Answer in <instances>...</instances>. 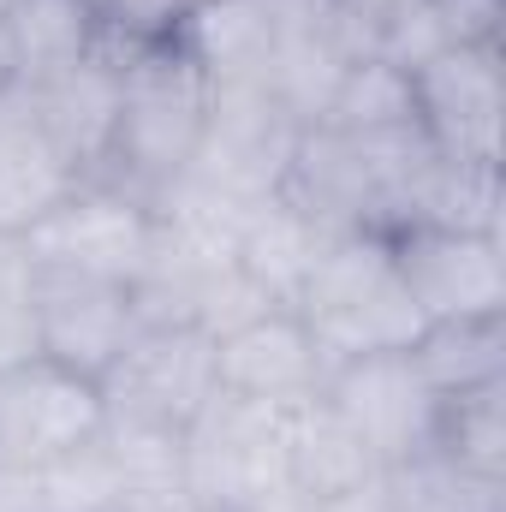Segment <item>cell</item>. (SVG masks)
<instances>
[{"label":"cell","instance_id":"603a6c76","mask_svg":"<svg viewBox=\"0 0 506 512\" xmlns=\"http://www.w3.org/2000/svg\"><path fill=\"white\" fill-rule=\"evenodd\" d=\"M435 447H447L453 459L489 477H506V382L447 393L435 417Z\"/></svg>","mask_w":506,"mask_h":512},{"label":"cell","instance_id":"3957f363","mask_svg":"<svg viewBox=\"0 0 506 512\" xmlns=\"http://www.w3.org/2000/svg\"><path fill=\"white\" fill-rule=\"evenodd\" d=\"M292 310L322 346L328 370L352 358H376V352H411L417 334L429 328L405 292L393 239L381 233H328Z\"/></svg>","mask_w":506,"mask_h":512},{"label":"cell","instance_id":"ba28073f","mask_svg":"<svg viewBox=\"0 0 506 512\" xmlns=\"http://www.w3.org/2000/svg\"><path fill=\"white\" fill-rule=\"evenodd\" d=\"M102 429V387L54 358L0 370V477H36Z\"/></svg>","mask_w":506,"mask_h":512},{"label":"cell","instance_id":"9a60e30c","mask_svg":"<svg viewBox=\"0 0 506 512\" xmlns=\"http://www.w3.org/2000/svg\"><path fill=\"white\" fill-rule=\"evenodd\" d=\"M72 191H78L72 161L54 149V137L30 114L24 90L12 84L0 96V233L6 239H24Z\"/></svg>","mask_w":506,"mask_h":512},{"label":"cell","instance_id":"7a4b0ae2","mask_svg":"<svg viewBox=\"0 0 506 512\" xmlns=\"http://www.w3.org/2000/svg\"><path fill=\"white\" fill-rule=\"evenodd\" d=\"M209 120V78L197 60L161 36V42H131L120 60V120L102 185H120L143 197L149 209L185 179Z\"/></svg>","mask_w":506,"mask_h":512},{"label":"cell","instance_id":"f1b7e54d","mask_svg":"<svg viewBox=\"0 0 506 512\" xmlns=\"http://www.w3.org/2000/svg\"><path fill=\"white\" fill-rule=\"evenodd\" d=\"M316 512H399L393 507V495H387V483H364V489H352V495H334V501H316Z\"/></svg>","mask_w":506,"mask_h":512},{"label":"cell","instance_id":"277c9868","mask_svg":"<svg viewBox=\"0 0 506 512\" xmlns=\"http://www.w3.org/2000/svg\"><path fill=\"white\" fill-rule=\"evenodd\" d=\"M298 137H304V120L268 84H209L203 143L179 185L221 197L233 209H256L286 191Z\"/></svg>","mask_w":506,"mask_h":512},{"label":"cell","instance_id":"8992f818","mask_svg":"<svg viewBox=\"0 0 506 512\" xmlns=\"http://www.w3.org/2000/svg\"><path fill=\"white\" fill-rule=\"evenodd\" d=\"M96 387H102L108 423L185 435L197 423V411L221 393L215 340L203 328H137Z\"/></svg>","mask_w":506,"mask_h":512},{"label":"cell","instance_id":"e0dca14e","mask_svg":"<svg viewBox=\"0 0 506 512\" xmlns=\"http://www.w3.org/2000/svg\"><path fill=\"white\" fill-rule=\"evenodd\" d=\"M173 42L197 60L209 84H268L274 66V24L262 0H203L185 6Z\"/></svg>","mask_w":506,"mask_h":512},{"label":"cell","instance_id":"5bb4252c","mask_svg":"<svg viewBox=\"0 0 506 512\" xmlns=\"http://www.w3.org/2000/svg\"><path fill=\"white\" fill-rule=\"evenodd\" d=\"M215 370H221V393H239L274 411L310 405L328 382V358L310 340V328L298 322V310H262L256 322L221 334Z\"/></svg>","mask_w":506,"mask_h":512},{"label":"cell","instance_id":"e575fe53","mask_svg":"<svg viewBox=\"0 0 506 512\" xmlns=\"http://www.w3.org/2000/svg\"><path fill=\"white\" fill-rule=\"evenodd\" d=\"M179 6H203V0H179Z\"/></svg>","mask_w":506,"mask_h":512},{"label":"cell","instance_id":"4fadbf2b","mask_svg":"<svg viewBox=\"0 0 506 512\" xmlns=\"http://www.w3.org/2000/svg\"><path fill=\"white\" fill-rule=\"evenodd\" d=\"M131 42L102 36V48L42 84L24 90L30 114L42 120V131L54 137V149L72 161L78 185L108 173V149H114V120H120V60Z\"/></svg>","mask_w":506,"mask_h":512},{"label":"cell","instance_id":"d4e9b609","mask_svg":"<svg viewBox=\"0 0 506 512\" xmlns=\"http://www.w3.org/2000/svg\"><path fill=\"white\" fill-rule=\"evenodd\" d=\"M42 358L36 352V262L24 239L0 233V370Z\"/></svg>","mask_w":506,"mask_h":512},{"label":"cell","instance_id":"52a82bcc","mask_svg":"<svg viewBox=\"0 0 506 512\" xmlns=\"http://www.w3.org/2000/svg\"><path fill=\"white\" fill-rule=\"evenodd\" d=\"M149 245H155V209L143 197L120 191V185H102V179L60 197L24 233V251H30L36 268L96 274V280H120V286L137 280Z\"/></svg>","mask_w":506,"mask_h":512},{"label":"cell","instance_id":"83f0119b","mask_svg":"<svg viewBox=\"0 0 506 512\" xmlns=\"http://www.w3.org/2000/svg\"><path fill=\"white\" fill-rule=\"evenodd\" d=\"M453 36V48L465 42H501V18H506V0H429Z\"/></svg>","mask_w":506,"mask_h":512},{"label":"cell","instance_id":"7402d4cb","mask_svg":"<svg viewBox=\"0 0 506 512\" xmlns=\"http://www.w3.org/2000/svg\"><path fill=\"white\" fill-rule=\"evenodd\" d=\"M316 126H334V131H399V126H417L411 72L387 66V60H376V54L358 60V66L340 78V90H334V102H328V114H322Z\"/></svg>","mask_w":506,"mask_h":512},{"label":"cell","instance_id":"484cf974","mask_svg":"<svg viewBox=\"0 0 506 512\" xmlns=\"http://www.w3.org/2000/svg\"><path fill=\"white\" fill-rule=\"evenodd\" d=\"M447 48H453V36H447L441 12L429 0H399V6H387L376 18V60L399 66V72H417V66H429Z\"/></svg>","mask_w":506,"mask_h":512},{"label":"cell","instance_id":"ac0fdd59","mask_svg":"<svg viewBox=\"0 0 506 512\" xmlns=\"http://www.w3.org/2000/svg\"><path fill=\"white\" fill-rule=\"evenodd\" d=\"M286 471H292L298 495L334 501V495H352V489L376 483L381 459L364 447V435L316 393L310 405L286 411Z\"/></svg>","mask_w":506,"mask_h":512},{"label":"cell","instance_id":"d6a6232c","mask_svg":"<svg viewBox=\"0 0 506 512\" xmlns=\"http://www.w3.org/2000/svg\"><path fill=\"white\" fill-rule=\"evenodd\" d=\"M12 90V72H6V54H0V96Z\"/></svg>","mask_w":506,"mask_h":512},{"label":"cell","instance_id":"836d02e7","mask_svg":"<svg viewBox=\"0 0 506 512\" xmlns=\"http://www.w3.org/2000/svg\"><path fill=\"white\" fill-rule=\"evenodd\" d=\"M102 512H137V507H131V501H114V507H102Z\"/></svg>","mask_w":506,"mask_h":512},{"label":"cell","instance_id":"7c38bea8","mask_svg":"<svg viewBox=\"0 0 506 512\" xmlns=\"http://www.w3.org/2000/svg\"><path fill=\"white\" fill-rule=\"evenodd\" d=\"M131 334H137L131 286L66 274V268H36V352L42 358L102 382V370L126 352Z\"/></svg>","mask_w":506,"mask_h":512},{"label":"cell","instance_id":"8fae6325","mask_svg":"<svg viewBox=\"0 0 506 512\" xmlns=\"http://www.w3.org/2000/svg\"><path fill=\"white\" fill-rule=\"evenodd\" d=\"M322 399L364 435V447L381 459V471L435 441L441 399L417 376L411 352H376V358L334 364L322 382Z\"/></svg>","mask_w":506,"mask_h":512},{"label":"cell","instance_id":"44dd1931","mask_svg":"<svg viewBox=\"0 0 506 512\" xmlns=\"http://www.w3.org/2000/svg\"><path fill=\"white\" fill-rule=\"evenodd\" d=\"M417 376L435 387V399L465 393V387L506 382V316H477V322H429L411 346Z\"/></svg>","mask_w":506,"mask_h":512},{"label":"cell","instance_id":"4316f807","mask_svg":"<svg viewBox=\"0 0 506 512\" xmlns=\"http://www.w3.org/2000/svg\"><path fill=\"white\" fill-rule=\"evenodd\" d=\"M96 12V24L120 42H161L173 36V24L185 18L179 0H84Z\"/></svg>","mask_w":506,"mask_h":512},{"label":"cell","instance_id":"5b68a950","mask_svg":"<svg viewBox=\"0 0 506 512\" xmlns=\"http://www.w3.org/2000/svg\"><path fill=\"white\" fill-rule=\"evenodd\" d=\"M292 489L286 411L239 393H215L185 429V495L197 512H256Z\"/></svg>","mask_w":506,"mask_h":512},{"label":"cell","instance_id":"1f68e13d","mask_svg":"<svg viewBox=\"0 0 506 512\" xmlns=\"http://www.w3.org/2000/svg\"><path fill=\"white\" fill-rule=\"evenodd\" d=\"M346 6H358L364 18H381V12H387V6H399V0H346Z\"/></svg>","mask_w":506,"mask_h":512},{"label":"cell","instance_id":"4dcf8cb0","mask_svg":"<svg viewBox=\"0 0 506 512\" xmlns=\"http://www.w3.org/2000/svg\"><path fill=\"white\" fill-rule=\"evenodd\" d=\"M6 512H48V507H42V501H36V489L18 477V483H12V501H6Z\"/></svg>","mask_w":506,"mask_h":512},{"label":"cell","instance_id":"f546056e","mask_svg":"<svg viewBox=\"0 0 506 512\" xmlns=\"http://www.w3.org/2000/svg\"><path fill=\"white\" fill-rule=\"evenodd\" d=\"M126 501H131L137 512H197L185 489H173V495H126Z\"/></svg>","mask_w":506,"mask_h":512},{"label":"cell","instance_id":"cb8c5ba5","mask_svg":"<svg viewBox=\"0 0 506 512\" xmlns=\"http://www.w3.org/2000/svg\"><path fill=\"white\" fill-rule=\"evenodd\" d=\"M36 489V501L48 512H102L120 501V471L108 453V435L96 429L90 441H78L72 453H60L54 465H42L36 477H24Z\"/></svg>","mask_w":506,"mask_h":512},{"label":"cell","instance_id":"d590c367","mask_svg":"<svg viewBox=\"0 0 506 512\" xmlns=\"http://www.w3.org/2000/svg\"><path fill=\"white\" fill-rule=\"evenodd\" d=\"M0 18H6V0H0Z\"/></svg>","mask_w":506,"mask_h":512},{"label":"cell","instance_id":"30bf717a","mask_svg":"<svg viewBox=\"0 0 506 512\" xmlns=\"http://www.w3.org/2000/svg\"><path fill=\"white\" fill-rule=\"evenodd\" d=\"M417 126L453 161L501 167V42H465L411 72Z\"/></svg>","mask_w":506,"mask_h":512},{"label":"cell","instance_id":"ffe728a7","mask_svg":"<svg viewBox=\"0 0 506 512\" xmlns=\"http://www.w3.org/2000/svg\"><path fill=\"white\" fill-rule=\"evenodd\" d=\"M399 512H506V477H489L447 447H417L411 459L381 471Z\"/></svg>","mask_w":506,"mask_h":512},{"label":"cell","instance_id":"9c48e42d","mask_svg":"<svg viewBox=\"0 0 506 512\" xmlns=\"http://www.w3.org/2000/svg\"><path fill=\"white\" fill-rule=\"evenodd\" d=\"M393 262L423 322L506 316V239L459 227H411L393 239Z\"/></svg>","mask_w":506,"mask_h":512},{"label":"cell","instance_id":"2e32d148","mask_svg":"<svg viewBox=\"0 0 506 512\" xmlns=\"http://www.w3.org/2000/svg\"><path fill=\"white\" fill-rule=\"evenodd\" d=\"M102 36L108 30L96 24L84 0H6V18H0V54L18 90L90 60Z\"/></svg>","mask_w":506,"mask_h":512},{"label":"cell","instance_id":"d6986e66","mask_svg":"<svg viewBox=\"0 0 506 512\" xmlns=\"http://www.w3.org/2000/svg\"><path fill=\"white\" fill-rule=\"evenodd\" d=\"M322 245H328V227L310 221V215L280 191V197L256 203L251 215H245L239 245H233V262L251 274L274 304L292 310L298 292H304V280H310V268H316V256H322Z\"/></svg>","mask_w":506,"mask_h":512},{"label":"cell","instance_id":"6da1fadb","mask_svg":"<svg viewBox=\"0 0 506 512\" xmlns=\"http://www.w3.org/2000/svg\"><path fill=\"white\" fill-rule=\"evenodd\" d=\"M441 167V149L423 126L399 131H334L304 126L286 197L322 221L328 233H381L399 239L423 221L429 179Z\"/></svg>","mask_w":506,"mask_h":512}]
</instances>
